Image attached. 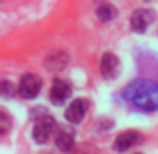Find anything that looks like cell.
<instances>
[{
  "label": "cell",
  "mask_w": 158,
  "mask_h": 154,
  "mask_svg": "<svg viewBox=\"0 0 158 154\" xmlns=\"http://www.w3.org/2000/svg\"><path fill=\"white\" fill-rule=\"evenodd\" d=\"M122 100L138 112L158 110V82L150 78H136L120 92Z\"/></svg>",
  "instance_id": "cell-1"
},
{
  "label": "cell",
  "mask_w": 158,
  "mask_h": 154,
  "mask_svg": "<svg viewBox=\"0 0 158 154\" xmlns=\"http://www.w3.org/2000/svg\"><path fill=\"white\" fill-rule=\"evenodd\" d=\"M54 130H56V122H54L52 116H38L34 122V128H32V138H34L36 144H46L48 140H50V136L54 134Z\"/></svg>",
  "instance_id": "cell-2"
},
{
  "label": "cell",
  "mask_w": 158,
  "mask_h": 154,
  "mask_svg": "<svg viewBox=\"0 0 158 154\" xmlns=\"http://www.w3.org/2000/svg\"><path fill=\"white\" fill-rule=\"evenodd\" d=\"M40 88H42V80L36 74H24L18 82V94L22 98H34L38 96Z\"/></svg>",
  "instance_id": "cell-3"
},
{
  "label": "cell",
  "mask_w": 158,
  "mask_h": 154,
  "mask_svg": "<svg viewBox=\"0 0 158 154\" xmlns=\"http://www.w3.org/2000/svg\"><path fill=\"white\" fill-rule=\"evenodd\" d=\"M154 20V12L150 8H136L130 16V28L134 32H144Z\"/></svg>",
  "instance_id": "cell-4"
},
{
  "label": "cell",
  "mask_w": 158,
  "mask_h": 154,
  "mask_svg": "<svg viewBox=\"0 0 158 154\" xmlns=\"http://www.w3.org/2000/svg\"><path fill=\"white\" fill-rule=\"evenodd\" d=\"M70 96H72V88H70L68 82L54 80V84H52V88H50V100H52V104L60 106V104H64Z\"/></svg>",
  "instance_id": "cell-5"
},
{
  "label": "cell",
  "mask_w": 158,
  "mask_h": 154,
  "mask_svg": "<svg viewBox=\"0 0 158 154\" xmlns=\"http://www.w3.org/2000/svg\"><path fill=\"white\" fill-rule=\"evenodd\" d=\"M66 64H68V56H66L64 50H54L44 58V66L50 72H60V70L66 68Z\"/></svg>",
  "instance_id": "cell-6"
},
{
  "label": "cell",
  "mask_w": 158,
  "mask_h": 154,
  "mask_svg": "<svg viewBox=\"0 0 158 154\" xmlns=\"http://www.w3.org/2000/svg\"><path fill=\"white\" fill-rule=\"evenodd\" d=\"M86 108H88L86 100H80V98H78V100H72V102H70V106L66 108V120L72 122V124L82 122L84 116H86Z\"/></svg>",
  "instance_id": "cell-7"
},
{
  "label": "cell",
  "mask_w": 158,
  "mask_h": 154,
  "mask_svg": "<svg viewBox=\"0 0 158 154\" xmlns=\"http://www.w3.org/2000/svg\"><path fill=\"white\" fill-rule=\"evenodd\" d=\"M138 142H140V134L138 132H132V130L120 132V134L116 136V140H114V148H116V152H126L128 148H132Z\"/></svg>",
  "instance_id": "cell-8"
},
{
  "label": "cell",
  "mask_w": 158,
  "mask_h": 154,
  "mask_svg": "<svg viewBox=\"0 0 158 154\" xmlns=\"http://www.w3.org/2000/svg\"><path fill=\"white\" fill-rule=\"evenodd\" d=\"M100 70H102V76L104 78H114L116 74H118V70H120L118 58H116L112 52H106L104 56H102V60H100Z\"/></svg>",
  "instance_id": "cell-9"
},
{
  "label": "cell",
  "mask_w": 158,
  "mask_h": 154,
  "mask_svg": "<svg viewBox=\"0 0 158 154\" xmlns=\"http://www.w3.org/2000/svg\"><path fill=\"white\" fill-rule=\"evenodd\" d=\"M72 144H74V136H72V132H68V130H60V132L56 134V146L60 148V150L68 152L70 148H72Z\"/></svg>",
  "instance_id": "cell-10"
},
{
  "label": "cell",
  "mask_w": 158,
  "mask_h": 154,
  "mask_svg": "<svg viewBox=\"0 0 158 154\" xmlns=\"http://www.w3.org/2000/svg\"><path fill=\"white\" fill-rule=\"evenodd\" d=\"M96 16L102 20V22H108V20H112L116 16V8L112 6V4H98Z\"/></svg>",
  "instance_id": "cell-11"
},
{
  "label": "cell",
  "mask_w": 158,
  "mask_h": 154,
  "mask_svg": "<svg viewBox=\"0 0 158 154\" xmlns=\"http://www.w3.org/2000/svg\"><path fill=\"white\" fill-rule=\"evenodd\" d=\"M10 130V116L6 110H0V134H6Z\"/></svg>",
  "instance_id": "cell-12"
},
{
  "label": "cell",
  "mask_w": 158,
  "mask_h": 154,
  "mask_svg": "<svg viewBox=\"0 0 158 154\" xmlns=\"http://www.w3.org/2000/svg\"><path fill=\"white\" fill-rule=\"evenodd\" d=\"M0 90H2V96H10V94H12V84H10L8 80H2Z\"/></svg>",
  "instance_id": "cell-13"
}]
</instances>
